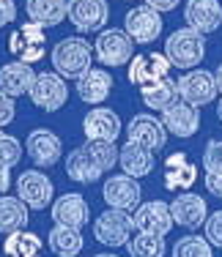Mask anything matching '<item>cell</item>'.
<instances>
[{"instance_id":"obj_8","label":"cell","mask_w":222,"mask_h":257,"mask_svg":"<svg viewBox=\"0 0 222 257\" xmlns=\"http://www.w3.org/2000/svg\"><path fill=\"white\" fill-rule=\"evenodd\" d=\"M165 22H162V11L151 9V6H137L129 9L123 17V30L134 44H151L154 39H159Z\"/></svg>"},{"instance_id":"obj_22","label":"cell","mask_w":222,"mask_h":257,"mask_svg":"<svg viewBox=\"0 0 222 257\" xmlns=\"http://www.w3.org/2000/svg\"><path fill=\"white\" fill-rule=\"evenodd\" d=\"M83 132L88 140H104V143H115L121 134V118L107 107H96L85 115Z\"/></svg>"},{"instance_id":"obj_17","label":"cell","mask_w":222,"mask_h":257,"mask_svg":"<svg viewBox=\"0 0 222 257\" xmlns=\"http://www.w3.org/2000/svg\"><path fill=\"white\" fill-rule=\"evenodd\" d=\"M49 216H52L55 224H66V227L83 230L85 224H88L91 208H88V203H85L83 194L69 192V194H60L58 200H52V205H49Z\"/></svg>"},{"instance_id":"obj_40","label":"cell","mask_w":222,"mask_h":257,"mask_svg":"<svg viewBox=\"0 0 222 257\" xmlns=\"http://www.w3.org/2000/svg\"><path fill=\"white\" fill-rule=\"evenodd\" d=\"M9 186H11V173H9V167L0 164V194L9 192Z\"/></svg>"},{"instance_id":"obj_41","label":"cell","mask_w":222,"mask_h":257,"mask_svg":"<svg viewBox=\"0 0 222 257\" xmlns=\"http://www.w3.org/2000/svg\"><path fill=\"white\" fill-rule=\"evenodd\" d=\"M214 82H217V90L222 93V63H219V69L214 71Z\"/></svg>"},{"instance_id":"obj_18","label":"cell","mask_w":222,"mask_h":257,"mask_svg":"<svg viewBox=\"0 0 222 257\" xmlns=\"http://www.w3.org/2000/svg\"><path fill=\"white\" fill-rule=\"evenodd\" d=\"M126 140L157 154V151H162L165 143H168V132H165L162 120H157L154 115H134L126 126Z\"/></svg>"},{"instance_id":"obj_16","label":"cell","mask_w":222,"mask_h":257,"mask_svg":"<svg viewBox=\"0 0 222 257\" xmlns=\"http://www.w3.org/2000/svg\"><path fill=\"white\" fill-rule=\"evenodd\" d=\"M170 216H173V224H178V227L197 230L208 216V205L200 194L181 192V194H176V200L170 203Z\"/></svg>"},{"instance_id":"obj_31","label":"cell","mask_w":222,"mask_h":257,"mask_svg":"<svg viewBox=\"0 0 222 257\" xmlns=\"http://www.w3.org/2000/svg\"><path fill=\"white\" fill-rule=\"evenodd\" d=\"M126 252H129V257H165L168 243H165V235L137 232L134 238L126 241Z\"/></svg>"},{"instance_id":"obj_2","label":"cell","mask_w":222,"mask_h":257,"mask_svg":"<svg viewBox=\"0 0 222 257\" xmlns=\"http://www.w3.org/2000/svg\"><path fill=\"white\" fill-rule=\"evenodd\" d=\"M49 60H52L55 71L63 79H77L94 63V47L85 39H80V36H66V39H60L52 47Z\"/></svg>"},{"instance_id":"obj_20","label":"cell","mask_w":222,"mask_h":257,"mask_svg":"<svg viewBox=\"0 0 222 257\" xmlns=\"http://www.w3.org/2000/svg\"><path fill=\"white\" fill-rule=\"evenodd\" d=\"M184 20L187 25L197 33H214L222 25V6L219 0H189L184 9Z\"/></svg>"},{"instance_id":"obj_28","label":"cell","mask_w":222,"mask_h":257,"mask_svg":"<svg viewBox=\"0 0 222 257\" xmlns=\"http://www.w3.org/2000/svg\"><path fill=\"white\" fill-rule=\"evenodd\" d=\"M25 11L33 22L44 28H55L66 20V0H28Z\"/></svg>"},{"instance_id":"obj_10","label":"cell","mask_w":222,"mask_h":257,"mask_svg":"<svg viewBox=\"0 0 222 257\" xmlns=\"http://www.w3.org/2000/svg\"><path fill=\"white\" fill-rule=\"evenodd\" d=\"M176 93L181 101L192 104V107H203V104H211L217 99V82L214 74L206 69H195L187 71L181 79H176Z\"/></svg>"},{"instance_id":"obj_30","label":"cell","mask_w":222,"mask_h":257,"mask_svg":"<svg viewBox=\"0 0 222 257\" xmlns=\"http://www.w3.org/2000/svg\"><path fill=\"white\" fill-rule=\"evenodd\" d=\"M140 96H143V104H145V107L157 109V112H162L165 107H170V104L178 99L176 82H173L170 77L157 79V82H151V85H140Z\"/></svg>"},{"instance_id":"obj_29","label":"cell","mask_w":222,"mask_h":257,"mask_svg":"<svg viewBox=\"0 0 222 257\" xmlns=\"http://www.w3.org/2000/svg\"><path fill=\"white\" fill-rule=\"evenodd\" d=\"M41 238L36 232H28V230H17V232H9L6 235V243H3V254L6 257H41Z\"/></svg>"},{"instance_id":"obj_15","label":"cell","mask_w":222,"mask_h":257,"mask_svg":"<svg viewBox=\"0 0 222 257\" xmlns=\"http://www.w3.org/2000/svg\"><path fill=\"white\" fill-rule=\"evenodd\" d=\"M162 126L165 132L176 134L181 140H189L200 128V107H192L187 101H173L170 107L162 109Z\"/></svg>"},{"instance_id":"obj_9","label":"cell","mask_w":222,"mask_h":257,"mask_svg":"<svg viewBox=\"0 0 222 257\" xmlns=\"http://www.w3.org/2000/svg\"><path fill=\"white\" fill-rule=\"evenodd\" d=\"M66 17L80 33H99L110 20L107 0H69Z\"/></svg>"},{"instance_id":"obj_3","label":"cell","mask_w":222,"mask_h":257,"mask_svg":"<svg viewBox=\"0 0 222 257\" xmlns=\"http://www.w3.org/2000/svg\"><path fill=\"white\" fill-rule=\"evenodd\" d=\"M203 55H206V36L197 33L192 28L173 30L168 39H165V58L176 69H184V71L195 69L203 60Z\"/></svg>"},{"instance_id":"obj_36","label":"cell","mask_w":222,"mask_h":257,"mask_svg":"<svg viewBox=\"0 0 222 257\" xmlns=\"http://www.w3.org/2000/svg\"><path fill=\"white\" fill-rule=\"evenodd\" d=\"M14 115H17L14 99H11V96H6L3 90H0V128L9 126L11 120H14Z\"/></svg>"},{"instance_id":"obj_21","label":"cell","mask_w":222,"mask_h":257,"mask_svg":"<svg viewBox=\"0 0 222 257\" xmlns=\"http://www.w3.org/2000/svg\"><path fill=\"white\" fill-rule=\"evenodd\" d=\"M197 181V167L187 159V154H170L165 159V189L168 192H189Z\"/></svg>"},{"instance_id":"obj_25","label":"cell","mask_w":222,"mask_h":257,"mask_svg":"<svg viewBox=\"0 0 222 257\" xmlns=\"http://www.w3.org/2000/svg\"><path fill=\"white\" fill-rule=\"evenodd\" d=\"M118 164H121L123 173L132 175V178H145L154 170V151L126 140V145L118 148Z\"/></svg>"},{"instance_id":"obj_6","label":"cell","mask_w":222,"mask_h":257,"mask_svg":"<svg viewBox=\"0 0 222 257\" xmlns=\"http://www.w3.org/2000/svg\"><path fill=\"white\" fill-rule=\"evenodd\" d=\"M134 222L129 211H118V208H107L102 216L94 222V238L104 246H126V241L132 238Z\"/></svg>"},{"instance_id":"obj_38","label":"cell","mask_w":222,"mask_h":257,"mask_svg":"<svg viewBox=\"0 0 222 257\" xmlns=\"http://www.w3.org/2000/svg\"><path fill=\"white\" fill-rule=\"evenodd\" d=\"M206 189H208V194H214V197H219L222 200V173H206Z\"/></svg>"},{"instance_id":"obj_1","label":"cell","mask_w":222,"mask_h":257,"mask_svg":"<svg viewBox=\"0 0 222 257\" xmlns=\"http://www.w3.org/2000/svg\"><path fill=\"white\" fill-rule=\"evenodd\" d=\"M115 164H118V145L104 140H88L66 156V175L77 183H96Z\"/></svg>"},{"instance_id":"obj_35","label":"cell","mask_w":222,"mask_h":257,"mask_svg":"<svg viewBox=\"0 0 222 257\" xmlns=\"http://www.w3.org/2000/svg\"><path fill=\"white\" fill-rule=\"evenodd\" d=\"M203 227H206V241L211 243V246L222 249V211L208 213L206 222H203Z\"/></svg>"},{"instance_id":"obj_39","label":"cell","mask_w":222,"mask_h":257,"mask_svg":"<svg viewBox=\"0 0 222 257\" xmlns=\"http://www.w3.org/2000/svg\"><path fill=\"white\" fill-rule=\"evenodd\" d=\"M145 6H151L157 11H173L178 6V0H145Z\"/></svg>"},{"instance_id":"obj_34","label":"cell","mask_w":222,"mask_h":257,"mask_svg":"<svg viewBox=\"0 0 222 257\" xmlns=\"http://www.w3.org/2000/svg\"><path fill=\"white\" fill-rule=\"evenodd\" d=\"M203 167H206V173H222V140H208L206 143Z\"/></svg>"},{"instance_id":"obj_27","label":"cell","mask_w":222,"mask_h":257,"mask_svg":"<svg viewBox=\"0 0 222 257\" xmlns=\"http://www.w3.org/2000/svg\"><path fill=\"white\" fill-rule=\"evenodd\" d=\"M28 205L20 197H9V194H0V232L9 235V232L25 230L28 227Z\"/></svg>"},{"instance_id":"obj_12","label":"cell","mask_w":222,"mask_h":257,"mask_svg":"<svg viewBox=\"0 0 222 257\" xmlns=\"http://www.w3.org/2000/svg\"><path fill=\"white\" fill-rule=\"evenodd\" d=\"M102 197L107 208H118V211H129L132 213L134 208L140 205V197H143V189H140L137 178L132 175H110L102 186Z\"/></svg>"},{"instance_id":"obj_23","label":"cell","mask_w":222,"mask_h":257,"mask_svg":"<svg viewBox=\"0 0 222 257\" xmlns=\"http://www.w3.org/2000/svg\"><path fill=\"white\" fill-rule=\"evenodd\" d=\"M33 79H36V71L30 69V63L11 60V63H6L3 69H0V90H3L6 96H11V99H17V96L28 93Z\"/></svg>"},{"instance_id":"obj_33","label":"cell","mask_w":222,"mask_h":257,"mask_svg":"<svg viewBox=\"0 0 222 257\" xmlns=\"http://www.w3.org/2000/svg\"><path fill=\"white\" fill-rule=\"evenodd\" d=\"M20 159H22L20 140L11 137V134H6V132H0V164L11 170V167H17V164H20Z\"/></svg>"},{"instance_id":"obj_13","label":"cell","mask_w":222,"mask_h":257,"mask_svg":"<svg viewBox=\"0 0 222 257\" xmlns=\"http://www.w3.org/2000/svg\"><path fill=\"white\" fill-rule=\"evenodd\" d=\"M25 151H28L30 162H33L36 167H52V164H58L60 156H63V143H60V137L55 132H49V128H33V132L28 134V140H25Z\"/></svg>"},{"instance_id":"obj_24","label":"cell","mask_w":222,"mask_h":257,"mask_svg":"<svg viewBox=\"0 0 222 257\" xmlns=\"http://www.w3.org/2000/svg\"><path fill=\"white\" fill-rule=\"evenodd\" d=\"M113 90V77L104 69H88L83 77H77V96L85 104H102Z\"/></svg>"},{"instance_id":"obj_11","label":"cell","mask_w":222,"mask_h":257,"mask_svg":"<svg viewBox=\"0 0 222 257\" xmlns=\"http://www.w3.org/2000/svg\"><path fill=\"white\" fill-rule=\"evenodd\" d=\"M17 197L33 211H44L47 205H52L55 186L41 170H25L17 178Z\"/></svg>"},{"instance_id":"obj_26","label":"cell","mask_w":222,"mask_h":257,"mask_svg":"<svg viewBox=\"0 0 222 257\" xmlns=\"http://www.w3.org/2000/svg\"><path fill=\"white\" fill-rule=\"evenodd\" d=\"M47 246L58 257H77L83 252V235L77 227H66V224H55L47 235Z\"/></svg>"},{"instance_id":"obj_19","label":"cell","mask_w":222,"mask_h":257,"mask_svg":"<svg viewBox=\"0 0 222 257\" xmlns=\"http://www.w3.org/2000/svg\"><path fill=\"white\" fill-rule=\"evenodd\" d=\"M126 74H129V82H132V85H151V82L165 79L170 74V60L165 58V52L132 55Z\"/></svg>"},{"instance_id":"obj_4","label":"cell","mask_w":222,"mask_h":257,"mask_svg":"<svg viewBox=\"0 0 222 257\" xmlns=\"http://www.w3.org/2000/svg\"><path fill=\"white\" fill-rule=\"evenodd\" d=\"M44 25L28 20L22 22V28H17L14 33L9 36V52L14 55L22 63H36V60L44 58L47 52V33Z\"/></svg>"},{"instance_id":"obj_43","label":"cell","mask_w":222,"mask_h":257,"mask_svg":"<svg viewBox=\"0 0 222 257\" xmlns=\"http://www.w3.org/2000/svg\"><path fill=\"white\" fill-rule=\"evenodd\" d=\"M96 257H118V254H113V252H104V254H96Z\"/></svg>"},{"instance_id":"obj_5","label":"cell","mask_w":222,"mask_h":257,"mask_svg":"<svg viewBox=\"0 0 222 257\" xmlns=\"http://www.w3.org/2000/svg\"><path fill=\"white\" fill-rule=\"evenodd\" d=\"M30 101L44 112H58L66 101H69V85L58 71H44L36 74L33 85H30Z\"/></svg>"},{"instance_id":"obj_7","label":"cell","mask_w":222,"mask_h":257,"mask_svg":"<svg viewBox=\"0 0 222 257\" xmlns=\"http://www.w3.org/2000/svg\"><path fill=\"white\" fill-rule=\"evenodd\" d=\"M132 44L134 41L126 36V30L110 28V30H99V39L94 44V55L99 63L110 66V69H118V66L132 60Z\"/></svg>"},{"instance_id":"obj_32","label":"cell","mask_w":222,"mask_h":257,"mask_svg":"<svg viewBox=\"0 0 222 257\" xmlns=\"http://www.w3.org/2000/svg\"><path fill=\"white\" fill-rule=\"evenodd\" d=\"M173 257H214L211 243L200 235H184L173 246Z\"/></svg>"},{"instance_id":"obj_37","label":"cell","mask_w":222,"mask_h":257,"mask_svg":"<svg viewBox=\"0 0 222 257\" xmlns=\"http://www.w3.org/2000/svg\"><path fill=\"white\" fill-rule=\"evenodd\" d=\"M17 17V3L14 0H0V28L9 25V22H14Z\"/></svg>"},{"instance_id":"obj_42","label":"cell","mask_w":222,"mask_h":257,"mask_svg":"<svg viewBox=\"0 0 222 257\" xmlns=\"http://www.w3.org/2000/svg\"><path fill=\"white\" fill-rule=\"evenodd\" d=\"M217 118L222 120V99H219V104H217Z\"/></svg>"},{"instance_id":"obj_14","label":"cell","mask_w":222,"mask_h":257,"mask_svg":"<svg viewBox=\"0 0 222 257\" xmlns=\"http://www.w3.org/2000/svg\"><path fill=\"white\" fill-rule=\"evenodd\" d=\"M132 222L137 232H151V235H168L173 230V216L170 205L162 200H151V203H140L132 213Z\"/></svg>"}]
</instances>
